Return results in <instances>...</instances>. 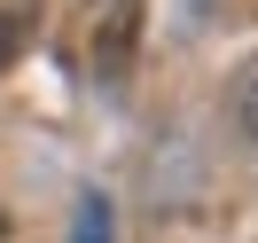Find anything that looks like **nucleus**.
Returning a JSON list of instances; mask_svg holds the SVG:
<instances>
[{"mask_svg":"<svg viewBox=\"0 0 258 243\" xmlns=\"http://www.w3.org/2000/svg\"><path fill=\"white\" fill-rule=\"evenodd\" d=\"M141 24H149V0H102V16H94V86H102V102H117L133 86Z\"/></svg>","mask_w":258,"mask_h":243,"instance_id":"nucleus-1","label":"nucleus"},{"mask_svg":"<svg viewBox=\"0 0 258 243\" xmlns=\"http://www.w3.org/2000/svg\"><path fill=\"white\" fill-rule=\"evenodd\" d=\"M71 243H117V204L102 188H79V204H71Z\"/></svg>","mask_w":258,"mask_h":243,"instance_id":"nucleus-2","label":"nucleus"},{"mask_svg":"<svg viewBox=\"0 0 258 243\" xmlns=\"http://www.w3.org/2000/svg\"><path fill=\"white\" fill-rule=\"evenodd\" d=\"M227 118H235V133L258 149V55L235 71V79H227Z\"/></svg>","mask_w":258,"mask_h":243,"instance_id":"nucleus-3","label":"nucleus"},{"mask_svg":"<svg viewBox=\"0 0 258 243\" xmlns=\"http://www.w3.org/2000/svg\"><path fill=\"white\" fill-rule=\"evenodd\" d=\"M32 32H39V0H16V8H0V71H8L24 47H32Z\"/></svg>","mask_w":258,"mask_h":243,"instance_id":"nucleus-4","label":"nucleus"}]
</instances>
